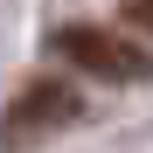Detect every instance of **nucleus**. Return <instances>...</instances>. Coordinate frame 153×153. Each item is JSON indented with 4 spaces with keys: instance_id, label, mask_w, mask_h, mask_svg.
I'll return each instance as SVG.
<instances>
[{
    "instance_id": "obj_3",
    "label": "nucleus",
    "mask_w": 153,
    "mask_h": 153,
    "mask_svg": "<svg viewBox=\"0 0 153 153\" xmlns=\"http://www.w3.org/2000/svg\"><path fill=\"white\" fill-rule=\"evenodd\" d=\"M125 21H132V28H146V35H153V0H125Z\"/></svg>"
},
{
    "instance_id": "obj_2",
    "label": "nucleus",
    "mask_w": 153,
    "mask_h": 153,
    "mask_svg": "<svg viewBox=\"0 0 153 153\" xmlns=\"http://www.w3.org/2000/svg\"><path fill=\"white\" fill-rule=\"evenodd\" d=\"M84 118V97H76L70 84H28L7 105V118H0V146H28L42 132H63V125Z\"/></svg>"
},
{
    "instance_id": "obj_1",
    "label": "nucleus",
    "mask_w": 153,
    "mask_h": 153,
    "mask_svg": "<svg viewBox=\"0 0 153 153\" xmlns=\"http://www.w3.org/2000/svg\"><path fill=\"white\" fill-rule=\"evenodd\" d=\"M49 49H56L63 63H76V70L105 76V84H139V76L153 70L146 49L118 42V35H105V28H56V42H49Z\"/></svg>"
}]
</instances>
